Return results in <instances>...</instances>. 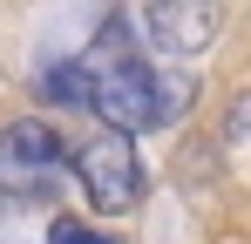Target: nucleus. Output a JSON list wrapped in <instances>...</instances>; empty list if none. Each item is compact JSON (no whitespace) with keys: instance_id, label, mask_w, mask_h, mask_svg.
Here are the masks:
<instances>
[{"instance_id":"obj_1","label":"nucleus","mask_w":251,"mask_h":244,"mask_svg":"<svg viewBox=\"0 0 251 244\" xmlns=\"http://www.w3.org/2000/svg\"><path fill=\"white\" fill-rule=\"evenodd\" d=\"M48 88H54L61 102H82L95 122L129 129V136L163 129V122H176L183 109H190V75H183V68L163 75V68L136 48V27H129L123 14L102 21L82 54L48 75Z\"/></svg>"},{"instance_id":"obj_2","label":"nucleus","mask_w":251,"mask_h":244,"mask_svg":"<svg viewBox=\"0 0 251 244\" xmlns=\"http://www.w3.org/2000/svg\"><path fill=\"white\" fill-rule=\"evenodd\" d=\"M75 183H82L88 210H102V217L136 210V203H143V183H150V170L136 156V136L102 122L88 143H75Z\"/></svg>"},{"instance_id":"obj_3","label":"nucleus","mask_w":251,"mask_h":244,"mask_svg":"<svg viewBox=\"0 0 251 244\" xmlns=\"http://www.w3.org/2000/svg\"><path fill=\"white\" fill-rule=\"evenodd\" d=\"M68 170H75V149L48 129L41 116H21L0 129V190L21 203H41L54 197L61 183H68Z\"/></svg>"},{"instance_id":"obj_4","label":"nucleus","mask_w":251,"mask_h":244,"mask_svg":"<svg viewBox=\"0 0 251 244\" xmlns=\"http://www.w3.org/2000/svg\"><path fill=\"white\" fill-rule=\"evenodd\" d=\"M217 27H224V0H150V41L176 68L197 61L217 41Z\"/></svg>"},{"instance_id":"obj_5","label":"nucleus","mask_w":251,"mask_h":244,"mask_svg":"<svg viewBox=\"0 0 251 244\" xmlns=\"http://www.w3.org/2000/svg\"><path fill=\"white\" fill-rule=\"evenodd\" d=\"M48 244H123V238H109V231H88V224H75V217H61V224L48 231Z\"/></svg>"}]
</instances>
